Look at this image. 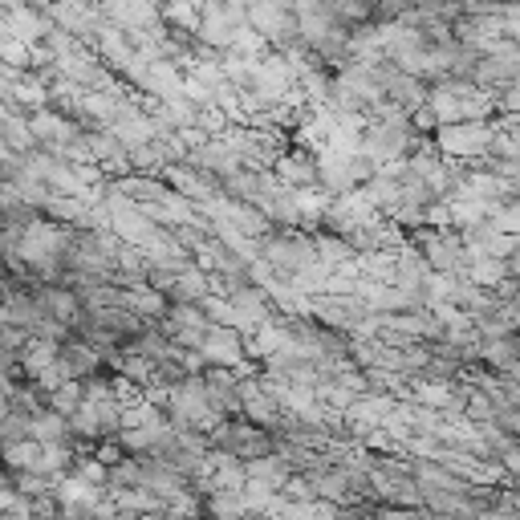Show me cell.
Returning <instances> with one entry per match:
<instances>
[{"label":"cell","mask_w":520,"mask_h":520,"mask_svg":"<svg viewBox=\"0 0 520 520\" xmlns=\"http://www.w3.org/2000/svg\"><path fill=\"white\" fill-rule=\"evenodd\" d=\"M260 260L273 269L277 281H297L313 265H321L317 248H313V236L301 232V228H273L265 240H260Z\"/></svg>","instance_id":"1"},{"label":"cell","mask_w":520,"mask_h":520,"mask_svg":"<svg viewBox=\"0 0 520 520\" xmlns=\"http://www.w3.org/2000/svg\"><path fill=\"white\" fill-rule=\"evenodd\" d=\"M208 447H212V451H224V455H236L240 464H252V460H260V455H273V451H277V435H273L269 427L232 415V419H220V423L208 431Z\"/></svg>","instance_id":"2"},{"label":"cell","mask_w":520,"mask_h":520,"mask_svg":"<svg viewBox=\"0 0 520 520\" xmlns=\"http://www.w3.org/2000/svg\"><path fill=\"white\" fill-rule=\"evenodd\" d=\"M435 147L443 159H480L492 143V122H451L435 130Z\"/></svg>","instance_id":"3"},{"label":"cell","mask_w":520,"mask_h":520,"mask_svg":"<svg viewBox=\"0 0 520 520\" xmlns=\"http://www.w3.org/2000/svg\"><path fill=\"white\" fill-rule=\"evenodd\" d=\"M98 17L122 33H135V29H155L163 25L159 9L151 0H98Z\"/></svg>","instance_id":"4"},{"label":"cell","mask_w":520,"mask_h":520,"mask_svg":"<svg viewBox=\"0 0 520 520\" xmlns=\"http://www.w3.org/2000/svg\"><path fill=\"white\" fill-rule=\"evenodd\" d=\"M273 175L281 187L289 191H305V187H321V167H317V155L309 147H289L277 163H273Z\"/></svg>","instance_id":"5"},{"label":"cell","mask_w":520,"mask_h":520,"mask_svg":"<svg viewBox=\"0 0 520 520\" xmlns=\"http://www.w3.org/2000/svg\"><path fill=\"white\" fill-rule=\"evenodd\" d=\"M163 183H167L175 195H183L187 204H195V208H204L208 200H216V195H220V183H216V179H208L204 171H195L191 163L163 167Z\"/></svg>","instance_id":"6"},{"label":"cell","mask_w":520,"mask_h":520,"mask_svg":"<svg viewBox=\"0 0 520 520\" xmlns=\"http://www.w3.org/2000/svg\"><path fill=\"white\" fill-rule=\"evenodd\" d=\"M228 305H232V313H236L240 334H248V330H256V325H265V321L281 317V313L273 309L269 293L260 289V285H240L236 293H228Z\"/></svg>","instance_id":"7"},{"label":"cell","mask_w":520,"mask_h":520,"mask_svg":"<svg viewBox=\"0 0 520 520\" xmlns=\"http://www.w3.org/2000/svg\"><path fill=\"white\" fill-rule=\"evenodd\" d=\"M98 370H106V362H102V354H94L86 342L70 338V342L57 346V374H61L65 382H86V378H94Z\"/></svg>","instance_id":"8"},{"label":"cell","mask_w":520,"mask_h":520,"mask_svg":"<svg viewBox=\"0 0 520 520\" xmlns=\"http://www.w3.org/2000/svg\"><path fill=\"white\" fill-rule=\"evenodd\" d=\"M200 354H204V362L208 366H240V362H248L244 358V334L240 330H228V325H212L208 330V338H204V346H200Z\"/></svg>","instance_id":"9"},{"label":"cell","mask_w":520,"mask_h":520,"mask_svg":"<svg viewBox=\"0 0 520 520\" xmlns=\"http://www.w3.org/2000/svg\"><path fill=\"white\" fill-rule=\"evenodd\" d=\"M37 297H41V309L45 317H53L57 325H65V330H74V325L82 321V301L74 289H65V285H37Z\"/></svg>","instance_id":"10"},{"label":"cell","mask_w":520,"mask_h":520,"mask_svg":"<svg viewBox=\"0 0 520 520\" xmlns=\"http://www.w3.org/2000/svg\"><path fill=\"white\" fill-rule=\"evenodd\" d=\"M382 102H390V106L403 110V114H415L419 106H427V82L395 70V74L386 78V86H382Z\"/></svg>","instance_id":"11"},{"label":"cell","mask_w":520,"mask_h":520,"mask_svg":"<svg viewBox=\"0 0 520 520\" xmlns=\"http://www.w3.org/2000/svg\"><path fill=\"white\" fill-rule=\"evenodd\" d=\"M33 439H37L41 447H78V443H74V431H70V419H61L57 411L33 415Z\"/></svg>","instance_id":"12"},{"label":"cell","mask_w":520,"mask_h":520,"mask_svg":"<svg viewBox=\"0 0 520 520\" xmlns=\"http://www.w3.org/2000/svg\"><path fill=\"white\" fill-rule=\"evenodd\" d=\"M41 460H45V447L37 439H25V443H13V447L0 451V468L13 472V476L17 472H41Z\"/></svg>","instance_id":"13"},{"label":"cell","mask_w":520,"mask_h":520,"mask_svg":"<svg viewBox=\"0 0 520 520\" xmlns=\"http://www.w3.org/2000/svg\"><path fill=\"white\" fill-rule=\"evenodd\" d=\"M200 516L204 520H248V508H244L240 492H208Z\"/></svg>","instance_id":"14"},{"label":"cell","mask_w":520,"mask_h":520,"mask_svg":"<svg viewBox=\"0 0 520 520\" xmlns=\"http://www.w3.org/2000/svg\"><path fill=\"white\" fill-rule=\"evenodd\" d=\"M244 472H248V480H256V484H265V488H281L293 472L285 468V460H281V455L273 451V455H260V460H252V464H244Z\"/></svg>","instance_id":"15"},{"label":"cell","mask_w":520,"mask_h":520,"mask_svg":"<svg viewBox=\"0 0 520 520\" xmlns=\"http://www.w3.org/2000/svg\"><path fill=\"white\" fill-rule=\"evenodd\" d=\"M167 309H171L167 293H159L151 285H135V289H130V313H139L143 321H159V317H167Z\"/></svg>","instance_id":"16"},{"label":"cell","mask_w":520,"mask_h":520,"mask_svg":"<svg viewBox=\"0 0 520 520\" xmlns=\"http://www.w3.org/2000/svg\"><path fill=\"white\" fill-rule=\"evenodd\" d=\"M464 277H468L472 285H480V289H496V285L508 277V269H504V260H496V256H472L468 269H464Z\"/></svg>","instance_id":"17"},{"label":"cell","mask_w":520,"mask_h":520,"mask_svg":"<svg viewBox=\"0 0 520 520\" xmlns=\"http://www.w3.org/2000/svg\"><path fill=\"white\" fill-rule=\"evenodd\" d=\"M45 403H49V411H57L61 419H70V415L82 407V382H61L57 390H49V395H45Z\"/></svg>","instance_id":"18"},{"label":"cell","mask_w":520,"mask_h":520,"mask_svg":"<svg viewBox=\"0 0 520 520\" xmlns=\"http://www.w3.org/2000/svg\"><path fill=\"white\" fill-rule=\"evenodd\" d=\"M488 224L496 232H504V236H520V200H516V195H512L508 204H500V208L488 212Z\"/></svg>","instance_id":"19"},{"label":"cell","mask_w":520,"mask_h":520,"mask_svg":"<svg viewBox=\"0 0 520 520\" xmlns=\"http://www.w3.org/2000/svg\"><path fill=\"white\" fill-rule=\"evenodd\" d=\"M277 496H281V500H289V504H309V500H317V492H313L309 476H289V480L277 488Z\"/></svg>","instance_id":"20"},{"label":"cell","mask_w":520,"mask_h":520,"mask_svg":"<svg viewBox=\"0 0 520 520\" xmlns=\"http://www.w3.org/2000/svg\"><path fill=\"white\" fill-rule=\"evenodd\" d=\"M90 455H94V460H98L102 468H118V464L126 460V451H122V443H118V439H102V443H94V447H90Z\"/></svg>","instance_id":"21"},{"label":"cell","mask_w":520,"mask_h":520,"mask_svg":"<svg viewBox=\"0 0 520 520\" xmlns=\"http://www.w3.org/2000/svg\"><path fill=\"white\" fill-rule=\"evenodd\" d=\"M496 305H500V309L508 313V321L516 325V330H520V289H516V293L508 297V301H496Z\"/></svg>","instance_id":"22"},{"label":"cell","mask_w":520,"mask_h":520,"mask_svg":"<svg viewBox=\"0 0 520 520\" xmlns=\"http://www.w3.org/2000/svg\"><path fill=\"white\" fill-rule=\"evenodd\" d=\"M504 269H508V277H516V281H520V236H516V248L504 256Z\"/></svg>","instance_id":"23"},{"label":"cell","mask_w":520,"mask_h":520,"mask_svg":"<svg viewBox=\"0 0 520 520\" xmlns=\"http://www.w3.org/2000/svg\"><path fill=\"white\" fill-rule=\"evenodd\" d=\"M5 297H9V281L0 277V305H5Z\"/></svg>","instance_id":"24"},{"label":"cell","mask_w":520,"mask_h":520,"mask_svg":"<svg viewBox=\"0 0 520 520\" xmlns=\"http://www.w3.org/2000/svg\"><path fill=\"white\" fill-rule=\"evenodd\" d=\"M163 520H200V516H171V512H163Z\"/></svg>","instance_id":"25"},{"label":"cell","mask_w":520,"mask_h":520,"mask_svg":"<svg viewBox=\"0 0 520 520\" xmlns=\"http://www.w3.org/2000/svg\"><path fill=\"white\" fill-rule=\"evenodd\" d=\"M248 520H277V516H273V512H265V516H248Z\"/></svg>","instance_id":"26"},{"label":"cell","mask_w":520,"mask_h":520,"mask_svg":"<svg viewBox=\"0 0 520 520\" xmlns=\"http://www.w3.org/2000/svg\"><path fill=\"white\" fill-rule=\"evenodd\" d=\"M512 195H516V200H520V179H516V183H512Z\"/></svg>","instance_id":"27"}]
</instances>
